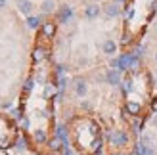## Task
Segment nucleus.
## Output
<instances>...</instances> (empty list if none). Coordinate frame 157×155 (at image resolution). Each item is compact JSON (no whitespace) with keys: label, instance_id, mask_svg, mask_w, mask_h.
Instances as JSON below:
<instances>
[{"label":"nucleus","instance_id":"nucleus-14","mask_svg":"<svg viewBox=\"0 0 157 155\" xmlns=\"http://www.w3.org/2000/svg\"><path fill=\"white\" fill-rule=\"evenodd\" d=\"M121 86H123V92H124V94H130V92L134 90V81H132V79H124V81L121 82Z\"/></svg>","mask_w":157,"mask_h":155},{"label":"nucleus","instance_id":"nucleus-27","mask_svg":"<svg viewBox=\"0 0 157 155\" xmlns=\"http://www.w3.org/2000/svg\"><path fill=\"white\" fill-rule=\"evenodd\" d=\"M155 61H157V52H155Z\"/></svg>","mask_w":157,"mask_h":155},{"label":"nucleus","instance_id":"nucleus-24","mask_svg":"<svg viewBox=\"0 0 157 155\" xmlns=\"http://www.w3.org/2000/svg\"><path fill=\"white\" fill-rule=\"evenodd\" d=\"M113 2H117V4H123V2H127V0H113Z\"/></svg>","mask_w":157,"mask_h":155},{"label":"nucleus","instance_id":"nucleus-4","mask_svg":"<svg viewBox=\"0 0 157 155\" xmlns=\"http://www.w3.org/2000/svg\"><path fill=\"white\" fill-rule=\"evenodd\" d=\"M100 13H101V6H98L96 2H90V4H86L84 6V17L92 21V19H98L100 17Z\"/></svg>","mask_w":157,"mask_h":155},{"label":"nucleus","instance_id":"nucleus-28","mask_svg":"<svg viewBox=\"0 0 157 155\" xmlns=\"http://www.w3.org/2000/svg\"><path fill=\"white\" fill-rule=\"evenodd\" d=\"M31 155H35V153H31Z\"/></svg>","mask_w":157,"mask_h":155},{"label":"nucleus","instance_id":"nucleus-12","mask_svg":"<svg viewBox=\"0 0 157 155\" xmlns=\"http://www.w3.org/2000/svg\"><path fill=\"white\" fill-rule=\"evenodd\" d=\"M48 58V48H44V46H36L33 50V59L35 61H42Z\"/></svg>","mask_w":157,"mask_h":155},{"label":"nucleus","instance_id":"nucleus-5","mask_svg":"<svg viewBox=\"0 0 157 155\" xmlns=\"http://www.w3.org/2000/svg\"><path fill=\"white\" fill-rule=\"evenodd\" d=\"M73 84H75V94H77V98H84L86 94H88V82H86V79L77 77Z\"/></svg>","mask_w":157,"mask_h":155},{"label":"nucleus","instance_id":"nucleus-25","mask_svg":"<svg viewBox=\"0 0 157 155\" xmlns=\"http://www.w3.org/2000/svg\"><path fill=\"white\" fill-rule=\"evenodd\" d=\"M111 155H124L123 151H115V153H111Z\"/></svg>","mask_w":157,"mask_h":155},{"label":"nucleus","instance_id":"nucleus-20","mask_svg":"<svg viewBox=\"0 0 157 155\" xmlns=\"http://www.w3.org/2000/svg\"><path fill=\"white\" fill-rule=\"evenodd\" d=\"M150 10H151V12H155V10H157V0H151V4H150Z\"/></svg>","mask_w":157,"mask_h":155},{"label":"nucleus","instance_id":"nucleus-1","mask_svg":"<svg viewBox=\"0 0 157 155\" xmlns=\"http://www.w3.org/2000/svg\"><path fill=\"white\" fill-rule=\"evenodd\" d=\"M107 142L111 144L113 148H119L121 149V148H127L130 140H128V134L124 132L123 128H113L111 132L107 134Z\"/></svg>","mask_w":157,"mask_h":155},{"label":"nucleus","instance_id":"nucleus-10","mask_svg":"<svg viewBox=\"0 0 157 155\" xmlns=\"http://www.w3.org/2000/svg\"><path fill=\"white\" fill-rule=\"evenodd\" d=\"M58 8H56V0H42L40 2V13L44 15H48L52 12H56Z\"/></svg>","mask_w":157,"mask_h":155},{"label":"nucleus","instance_id":"nucleus-15","mask_svg":"<svg viewBox=\"0 0 157 155\" xmlns=\"http://www.w3.org/2000/svg\"><path fill=\"white\" fill-rule=\"evenodd\" d=\"M132 54H134L138 59H142V58L146 56V44H138V46H134V48H132Z\"/></svg>","mask_w":157,"mask_h":155},{"label":"nucleus","instance_id":"nucleus-6","mask_svg":"<svg viewBox=\"0 0 157 155\" xmlns=\"http://www.w3.org/2000/svg\"><path fill=\"white\" fill-rule=\"evenodd\" d=\"M105 82L111 84V86H121V82H123L121 73L117 71V69H109V71L105 73Z\"/></svg>","mask_w":157,"mask_h":155},{"label":"nucleus","instance_id":"nucleus-9","mask_svg":"<svg viewBox=\"0 0 157 155\" xmlns=\"http://www.w3.org/2000/svg\"><path fill=\"white\" fill-rule=\"evenodd\" d=\"M33 2H31V0H17V10L23 13V15H33Z\"/></svg>","mask_w":157,"mask_h":155},{"label":"nucleus","instance_id":"nucleus-8","mask_svg":"<svg viewBox=\"0 0 157 155\" xmlns=\"http://www.w3.org/2000/svg\"><path fill=\"white\" fill-rule=\"evenodd\" d=\"M101 52H104L105 56L113 58L115 54H117V42H115V40H111V38H107V40H104V42H101Z\"/></svg>","mask_w":157,"mask_h":155},{"label":"nucleus","instance_id":"nucleus-11","mask_svg":"<svg viewBox=\"0 0 157 155\" xmlns=\"http://www.w3.org/2000/svg\"><path fill=\"white\" fill-rule=\"evenodd\" d=\"M33 140L36 144H48V134H46V130L44 128H35V132H33Z\"/></svg>","mask_w":157,"mask_h":155},{"label":"nucleus","instance_id":"nucleus-19","mask_svg":"<svg viewBox=\"0 0 157 155\" xmlns=\"http://www.w3.org/2000/svg\"><path fill=\"white\" fill-rule=\"evenodd\" d=\"M10 107H12V102H10V100H4V102H2V109H10Z\"/></svg>","mask_w":157,"mask_h":155},{"label":"nucleus","instance_id":"nucleus-21","mask_svg":"<svg viewBox=\"0 0 157 155\" xmlns=\"http://www.w3.org/2000/svg\"><path fill=\"white\" fill-rule=\"evenodd\" d=\"M81 105H82V109H90V107H92V105H90V104H88V102H82V104H81Z\"/></svg>","mask_w":157,"mask_h":155},{"label":"nucleus","instance_id":"nucleus-3","mask_svg":"<svg viewBox=\"0 0 157 155\" xmlns=\"http://www.w3.org/2000/svg\"><path fill=\"white\" fill-rule=\"evenodd\" d=\"M101 12H104L107 17H117V15H121V4L113 2V0H109L101 6Z\"/></svg>","mask_w":157,"mask_h":155},{"label":"nucleus","instance_id":"nucleus-7","mask_svg":"<svg viewBox=\"0 0 157 155\" xmlns=\"http://www.w3.org/2000/svg\"><path fill=\"white\" fill-rule=\"evenodd\" d=\"M56 31H58L56 21H44L42 27H40V33H42V36H46V38L56 36Z\"/></svg>","mask_w":157,"mask_h":155},{"label":"nucleus","instance_id":"nucleus-17","mask_svg":"<svg viewBox=\"0 0 157 155\" xmlns=\"http://www.w3.org/2000/svg\"><path fill=\"white\" fill-rule=\"evenodd\" d=\"M33 84H35V81L29 77V79L25 81V84H23V92H31V90H33Z\"/></svg>","mask_w":157,"mask_h":155},{"label":"nucleus","instance_id":"nucleus-22","mask_svg":"<svg viewBox=\"0 0 157 155\" xmlns=\"http://www.w3.org/2000/svg\"><path fill=\"white\" fill-rule=\"evenodd\" d=\"M92 155H104V149H98L96 153H92Z\"/></svg>","mask_w":157,"mask_h":155},{"label":"nucleus","instance_id":"nucleus-13","mask_svg":"<svg viewBox=\"0 0 157 155\" xmlns=\"http://www.w3.org/2000/svg\"><path fill=\"white\" fill-rule=\"evenodd\" d=\"M25 21H27L29 29H40L42 27V17H40V15H29Z\"/></svg>","mask_w":157,"mask_h":155},{"label":"nucleus","instance_id":"nucleus-16","mask_svg":"<svg viewBox=\"0 0 157 155\" xmlns=\"http://www.w3.org/2000/svg\"><path fill=\"white\" fill-rule=\"evenodd\" d=\"M134 13H136V10L132 6H127V10H124V15H127V21H130L132 17H134Z\"/></svg>","mask_w":157,"mask_h":155},{"label":"nucleus","instance_id":"nucleus-23","mask_svg":"<svg viewBox=\"0 0 157 155\" xmlns=\"http://www.w3.org/2000/svg\"><path fill=\"white\" fill-rule=\"evenodd\" d=\"M4 6H6V0H0V10H2Z\"/></svg>","mask_w":157,"mask_h":155},{"label":"nucleus","instance_id":"nucleus-18","mask_svg":"<svg viewBox=\"0 0 157 155\" xmlns=\"http://www.w3.org/2000/svg\"><path fill=\"white\" fill-rule=\"evenodd\" d=\"M63 155H75V151L71 149V146H69V144H63Z\"/></svg>","mask_w":157,"mask_h":155},{"label":"nucleus","instance_id":"nucleus-26","mask_svg":"<svg viewBox=\"0 0 157 155\" xmlns=\"http://www.w3.org/2000/svg\"><path fill=\"white\" fill-rule=\"evenodd\" d=\"M94 2H96V4H98V2H101V0H94Z\"/></svg>","mask_w":157,"mask_h":155},{"label":"nucleus","instance_id":"nucleus-2","mask_svg":"<svg viewBox=\"0 0 157 155\" xmlns=\"http://www.w3.org/2000/svg\"><path fill=\"white\" fill-rule=\"evenodd\" d=\"M73 15H75L73 6H69V4H61L58 10H56V21L61 23V25H65V23H69V21L73 19Z\"/></svg>","mask_w":157,"mask_h":155}]
</instances>
